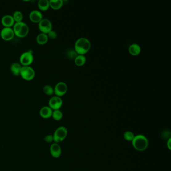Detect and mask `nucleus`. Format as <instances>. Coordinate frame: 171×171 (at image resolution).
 Masks as SVG:
<instances>
[{"label": "nucleus", "mask_w": 171, "mask_h": 171, "mask_svg": "<svg viewBox=\"0 0 171 171\" xmlns=\"http://www.w3.org/2000/svg\"><path fill=\"white\" fill-rule=\"evenodd\" d=\"M91 48V43L86 38H80L77 39L74 45L76 52L78 55H83L89 51Z\"/></svg>", "instance_id": "f257e3e1"}, {"label": "nucleus", "mask_w": 171, "mask_h": 171, "mask_svg": "<svg viewBox=\"0 0 171 171\" xmlns=\"http://www.w3.org/2000/svg\"><path fill=\"white\" fill-rule=\"evenodd\" d=\"M133 148L137 151H145L148 147L149 141L147 137L143 135H137L134 137L132 141Z\"/></svg>", "instance_id": "f03ea898"}, {"label": "nucleus", "mask_w": 171, "mask_h": 171, "mask_svg": "<svg viewBox=\"0 0 171 171\" xmlns=\"http://www.w3.org/2000/svg\"><path fill=\"white\" fill-rule=\"evenodd\" d=\"M15 35L20 37L23 38L28 34L29 28L26 23L23 22H16L13 27Z\"/></svg>", "instance_id": "7ed1b4c3"}, {"label": "nucleus", "mask_w": 171, "mask_h": 171, "mask_svg": "<svg viewBox=\"0 0 171 171\" xmlns=\"http://www.w3.org/2000/svg\"><path fill=\"white\" fill-rule=\"evenodd\" d=\"M67 134V129L65 127L63 126L59 127L56 129L53 135L54 143L59 144L63 141L66 139Z\"/></svg>", "instance_id": "20e7f679"}, {"label": "nucleus", "mask_w": 171, "mask_h": 171, "mask_svg": "<svg viewBox=\"0 0 171 171\" xmlns=\"http://www.w3.org/2000/svg\"><path fill=\"white\" fill-rule=\"evenodd\" d=\"M35 75V71L30 66H22L20 75L24 79L30 81L34 78Z\"/></svg>", "instance_id": "39448f33"}, {"label": "nucleus", "mask_w": 171, "mask_h": 171, "mask_svg": "<svg viewBox=\"0 0 171 171\" xmlns=\"http://www.w3.org/2000/svg\"><path fill=\"white\" fill-rule=\"evenodd\" d=\"M34 60V57L32 52L30 51L25 52L21 55L20 57V62L21 65L23 66H30Z\"/></svg>", "instance_id": "423d86ee"}, {"label": "nucleus", "mask_w": 171, "mask_h": 171, "mask_svg": "<svg viewBox=\"0 0 171 171\" xmlns=\"http://www.w3.org/2000/svg\"><path fill=\"white\" fill-rule=\"evenodd\" d=\"M38 28L41 32L47 34L52 30L51 22L48 19H43L38 23Z\"/></svg>", "instance_id": "0eeeda50"}, {"label": "nucleus", "mask_w": 171, "mask_h": 171, "mask_svg": "<svg viewBox=\"0 0 171 171\" xmlns=\"http://www.w3.org/2000/svg\"><path fill=\"white\" fill-rule=\"evenodd\" d=\"M63 104V101L60 97L55 96H53L49 100V107L53 111L59 109Z\"/></svg>", "instance_id": "6e6552de"}, {"label": "nucleus", "mask_w": 171, "mask_h": 171, "mask_svg": "<svg viewBox=\"0 0 171 171\" xmlns=\"http://www.w3.org/2000/svg\"><path fill=\"white\" fill-rule=\"evenodd\" d=\"M0 35L1 38L5 41H10L13 39L15 36L12 28L4 27L2 29L0 32Z\"/></svg>", "instance_id": "1a4fd4ad"}, {"label": "nucleus", "mask_w": 171, "mask_h": 171, "mask_svg": "<svg viewBox=\"0 0 171 171\" xmlns=\"http://www.w3.org/2000/svg\"><path fill=\"white\" fill-rule=\"evenodd\" d=\"M67 91V86L65 82H59L57 83L54 88V93L59 97L66 94Z\"/></svg>", "instance_id": "9d476101"}, {"label": "nucleus", "mask_w": 171, "mask_h": 171, "mask_svg": "<svg viewBox=\"0 0 171 171\" xmlns=\"http://www.w3.org/2000/svg\"><path fill=\"white\" fill-rule=\"evenodd\" d=\"M50 154L55 158H59L62 153V150L59 144L54 143L52 144L50 148Z\"/></svg>", "instance_id": "9b49d317"}, {"label": "nucleus", "mask_w": 171, "mask_h": 171, "mask_svg": "<svg viewBox=\"0 0 171 171\" xmlns=\"http://www.w3.org/2000/svg\"><path fill=\"white\" fill-rule=\"evenodd\" d=\"M29 17L31 21L35 23H39L43 19L42 13L38 10L31 11Z\"/></svg>", "instance_id": "f8f14e48"}, {"label": "nucleus", "mask_w": 171, "mask_h": 171, "mask_svg": "<svg viewBox=\"0 0 171 171\" xmlns=\"http://www.w3.org/2000/svg\"><path fill=\"white\" fill-rule=\"evenodd\" d=\"M2 24L4 27L12 28L15 24V22L12 16L10 15H5L1 19Z\"/></svg>", "instance_id": "ddd939ff"}, {"label": "nucleus", "mask_w": 171, "mask_h": 171, "mask_svg": "<svg viewBox=\"0 0 171 171\" xmlns=\"http://www.w3.org/2000/svg\"><path fill=\"white\" fill-rule=\"evenodd\" d=\"M53 110L49 106L42 107L40 110L39 114L41 117L44 119H48L52 117Z\"/></svg>", "instance_id": "4468645a"}, {"label": "nucleus", "mask_w": 171, "mask_h": 171, "mask_svg": "<svg viewBox=\"0 0 171 171\" xmlns=\"http://www.w3.org/2000/svg\"><path fill=\"white\" fill-rule=\"evenodd\" d=\"M128 51L131 55L133 56L138 55L141 52V48L137 44H132L129 46Z\"/></svg>", "instance_id": "2eb2a0df"}, {"label": "nucleus", "mask_w": 171, "mask_h": 171, "mask_svg": "<svg viewBox=\"0 0 171 171\" xmlns=\"http://www.w3.org/2000/svg\"><path fill=\"white\" fill-rule=\"evenodd\" d=\"M22 66L21 64L18 63H14L11 65L10 70L11 72L15 76H19L20 74Z\"/></svg>", "instance_id": "dca6fc26"}, {"label": "nucleus", "mask_w": 171, "mask_h": 171, "mask_svg": "<svg viewBox=\"0 0 171 171\" xmlns=\"http://www.w3.org/2000/svg\"><path fill=\"white\" fill-rule=\"evenodd\" d=\"M48 37L47 34L41 32L36 37V41L39 45H44L48 42Z\"/></svg>", "instance_id": "f3484780"}, {"label": "nucleus", "mask_w": 171, "mask_h": 171, "mask_svg": "<svg viewBox=\"0 0 171 171\" xmlns=\"http://www.w3.org/2000/svg\"><path fill=\"white\" fill-rule=\"evenodd\" d=\"M63 4V2L62 0H50L49 4L50 7L52 9L59 10L62 7Z\"/></svg>", "instance_id": "a211bd4d"}, {"label": "nucleus", "mask_w": 171, "mask_h": 171, "mask_svg": "<svg viewBox=\"0 0 171 171\" xmlns=\"http://www.w3.org/2000/svg\"><path fill=\"white\" fill-rule=\"evenodd\" d=\"M39 9L42 11H46L50 8L49 1L48 0H39L38 3Z\"/></svg>", "instance_id": "6ab92c4d"}, {"label": "nucleus", "mask_w": 171, "mask_h": 171, "mask_svg": "<svg viewBox=\"0 0 171 171\" xmlns=\"http://www.w3.org/2000/svg\"><path fill=\"white\" fill-rule=\"evenodd\" d=\"M86 61V57L83 55H78L75 58V63L78 66H81L85 63Z\"/></svg>", "instance_id": "aec40b11"}, {"label": "nucleus", "mask_w": 171, "mask_h": 171, "mask_svg": "<svg viewBox=\"0 0 171 171\" xmlns=\"http://www.w3.org/2000/svg\"><path fill=\"white\" fill-rule=\"evenodd\" d=\"M52 117L55 120L59 121L61 120H62L63 117V113L59 109L53 111Z\"/></svg>", "instance_id": "412c9836"}, {"label": "nucleus", "mask_w": 171, "mask_h": 171, "mask_svg": "<svg viewBox=\"0 0 171 171\" xmlns=\"http://www.w3.org/2000/svg\"><path fill=\"white\" fill-rule=\"evenodd\" d=\"M14 20L16 22H20L22 21L23 19V15L21 11H16L14 13L13 15Z\"/></svg>", "instance_id": "4be33fe9"}, {"label": "nucleus", "mask_w": 171, "mask_h": 171, "mask_svg": "<svg viewBox=\"0 0 171 171\" xmlns=\"http://www.w3.org/2000/svg\"><path fill=\"white\" fill-rule=\"evenodd\" d=\"M135 136L133 134V132H132L131 131H127L124 132V137L125 140L128 141H132L133 140Z\"/></svg>", "instance_id": "5701e85b"}, {"label": "nucleus", "mask_w": 171, "mask_h": 171, "mask_svg": "<svg viewBox=\"0 0 171 171\" xmlns=\"http://www.w3.org/2000/svg\"><path fill=\"white\" fill-rule=\"evenodd\" d=\"M43 92L47 95L51 96L54 93V88L50 85H45L43 88Z\"/></svg>", "instance_id": "b1692460"}, {"label": "nucleus", "mask_w": 171, "mask_h": 171, "mask_svg": "<svg viewBox=\"0 0 171 171\" xmlns=\"http://www.w3.org/2000/svg\"><path fill=\"white\" fill-rule=\"evenodd\" d=\"M67 55L69 58H71V59H73V58L75 59L78 55V54L76 52L75 50H71L68 52Z\"/></svg>", "instance_id": "393cba45"}, {"label": "nucleus", "mask_w": 171, "mask_h": 171, "mask_svg": "<svg viewBox=\"0 0 171 171\" xmlns=\"http://www.w3.org/2000/svg\"><path fill=\"white\" fill-rule=\"evenodd\" d=\"M47 35L48 37V38H50V39H56L57 36V34L55 31L52 30H51Z\"/></svg>", "instance_id": "a878e982"}, {"label": "nucleus", "mask_w": 171, "mask_h": 171, "mask_svg": "<svg viewBox=\"0 0 171 171\" xmlns=\"http://www.w3.org/2000/svg\"><path fill=\"white\" fill-rule=\"evenodd\" d=\"M44 140L46 141V142H47V143H52L53 141H54L53 136L51 135H47V136H45Z\"/></svg>", "instance_id": "bb28decb"}, {"label": "nucleus", "mask_w": 171, "mask_h": 171, "mask_svg": "<svg viewBox=\"0 0 171 171\" xmlns=\"http://www.w3.org/2000/svg\"><path fill=\"white\" fill-rule=\"evenodd\" d=\"M167 147L169 149V150H171V139H169L167 141Z\"/></svg>", "instance_id": "cd10ccee"}]
</instances>
